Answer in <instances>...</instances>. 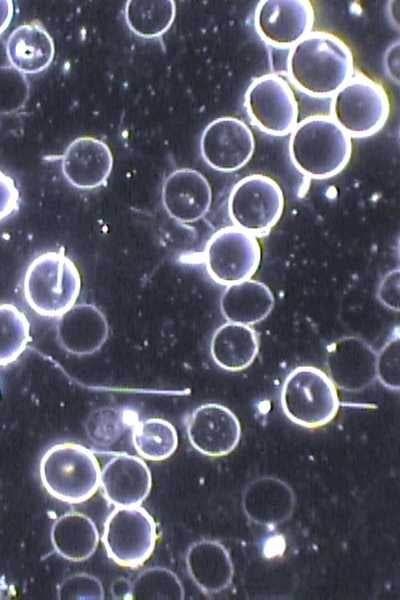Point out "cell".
<instances>
[{
  "label": "cell",
  "mask_w": 400,
  "mask_h": 600,
  "mask_svg": "<svg viewBox=\"0 0 400 600\" xmlns=\"http://www.w3.org/2000/svg\"><path fill=\"white\" fill-rule=\"evenodd\" d=\"M157 540L152 516L139 506L117 507L107 517L102 542L119 566L138 567L152 554Z\"/></svg>",
  "instance_id": "ba28073f"
},
{
  "label": "cell",
  "mask_w": 400,
  "mask_h": 600,
  "mask_svg": "<svg viewBox=\"0 0 400 600\" xmlns=\"http://www.w3.org/2000/svg\"><path fill=\"white\" fill-rule=\"evenodd\" d=\"M399 356V333L396 329L381 348L376 359L377 378L390 390L399 389Z\"/></svg>",
  "instance_id": "f546056e"
},
{
  "label": "cell",
  "mask_w": 400,
  "mask_h": 600,
  "mask_svg": "<svg viewBox=\"0 0 400 600\" xmlns=\"http://www.w3.org/2000/svg\"><path fill=\"white\" fill-rule=\"evenodd\" d=\"M228 214L235 225L253 236H264L280 220L284 195L279 184L269 176L248 175L232 188Z\"/></svg>",
  "instance_id": "52a82bcc"
},
{
  "label": "cell",
  "mask_w": 400,
  "mask_h": 600,
  "mask_svg": "<svg viewBox=\"0 0 400 600\" xmlns=\"http://www.w3.org/2000/svg\"><path fill=\"white\" fill-rule=\"evenodd\" d=\"M289 155L304 176L324 180L339 174L352 154L351 137L328 115H311L291 131Z\"/></svg>",
  "instance_id": "7a4b0ae2"
},
{
  "label": "cell",
  "mask_w": 400,
  "mask_h": 600,
  "mask_svg": "<svg viewBox=\"0 0 400 600\" xmlns=\"http://www.w3.org/2000/svg\"><path fill=\"white\" fill-rule=\"evenodd\" d=\"M376 359L377 353L365 340L356 336L339 338L327 348L328 376L342 390H364L377 378Z\"/></svg>",
  "instance_id": "4fadbf2b"
},
{
  "label": "cell",
  "mask_w": 400,
  "mask_h": 600,
  "mask_svg": "<svg viewBox=\"0 0 400 600\" xmlns=\"http://www.w3.org/2000/svg\"><path fill=\"white\" fill-rule=\"evenodd\" d=\"M389 113L386 90L365 75L352 76L331 101L332 119L354 138L377 133L385 125Z\"/></svg>",
  "instance_id": "8992f818"
},
{
  "label": "cell",
  "mask_w": 400,
  "mask_h": 600,
  "mask_svg": "<svg viewBox=\"0 0 400 600\" xmlns=\"http://www.w3.org/2000/svg\"><path fill=\"white\" fill-rule=\"evenodd\" d=\"M162 203L172 219L180 223H193L208 213L212 203V189L199 171L180 168L165 179Z\"/></svg>",
  "instance_id": "9a60e30c"
},
{
  "label": "cell",
  "mask_w": 400,
  "mask_h": 600,
  "mask_svg": "<svg viewBox=\"0 0 400 600\" xmlns=\"http://www.w3.org/2000/svg\"><path fill=\"white\" fill-rule=\"evenodd\" d=\"M314 9L307 0H261L254 12L255 31L268 45L291 48L314 25Z\"/></svg>",
  "instance_id": "7c38bea8"
},
{
  "label": "cell",
  "mask_w": 400,
  "mask_h": 600,
  "mask_svg": "<svg viewBox=\"0 0 400 600\" xmlns=\"http://www.w3.org/2000/svg\"><path fill=\"white\" fill-rule=\"evenodd\" d=\"M176 13L172 0H129L125 19L130 30L142 38L160 37L171 27Z\"/></svg>",
  "instance_id": "d4e9b609"
},
{
  "label": "cell",
  "mask_w": 400,
  "mask_h": 600,
  "mask_svg": "<svg viewBox=\"0 0 400 600\" xmlns=\"http://www.w3.org/2000/svg\"><path fill=\"white\" fill-rule=\"evenodd\" d=\"M151 473L139 457L119 454L100 473V484L106 500L116 507L139 506L151 489Z\"/></svg>",
  "instance_id": "2e32d148"
},
{
  "label": "cell",
  "mask_w": 400,
  "mask_h": 600,
  "mask_svg": "<svg viewBox=\"0 0 400 600\" xmlns=\"http://www.w3.org/2000/svg\"><path fill=\"white\" fill-rule=\"evenodd\" d=\"M260 260L261 247L256 237L236 227L215 232L204 250L206 270L220 285L251 279Z\"/></svg>",
  "instance_id": "9c48e42d"
},
{
  "label": "cell",
  "mask_w": 400,
  "mask_h": 600,
  "mask_svg": "<svg viewBox=\"0 0 400 600\" xmlns=\"http://www.w3.org/2000/svg\"><path fill=\"white\" fill-rule=\"evenodd\" d=\"M185 561L190 578L206 595L221 593L232 584L233 562L219 541L202 539L192 543Z\"/></svg>",
  "instance_id": "ffe728a7"
},
{
  "label": "cell",
  "mask_w": 400,
  "mask_h": 600,
  "mask_svg": "<svg viewBox=\"0 0 400 600\" xmlns=\"http://www.w3.org/2000/svg\"><path fill=\"white\" fill-rule=\"evenodd\" d=\"M274 302L273 293L266 284L248 279L225 288L220 309L228 322L250 326L266 319Z\"/></svg>",
  "instance_id": "7402d4cb"
},
{
  "label": "cell",
  "mask_w": 400,
  "mask_h": 600,
  "mask_svg": "<svg viewBox=\"0 0 400 600\" xmlns=\"http://www.w3.org/2000/svg\"><path fill=\"white\" fill-rule=\"evenodd\" d=\"M39 473L47 492L62 502L90 499L100 485V466L90 450L75 443H59L42 456Z\"/></svg>",
  "instance_id": "277c9868"
},
{
  "label": "cell",
  "mask_w": 400,
  "mask_h": 600,
  "mask_svg": "<svg viewBox=\"0 0 400 600\" xmlns=\"http://www.w3.org/2000/svg\"><path fill=\"white\" fill-rule=\"evenodd\" d=\"M24 296L31 309L43 317H59L77 301L81 275L63 252L48 251L28 266L23 282Z\"/></svg>",
  "instance_id": "3957f363"
},
{
  "label": "cell",
  "mask_w": 400,
  "mask_h": 600,
  "mask_svg": "<svg viewBox=\"0 0 400 600\" xmlns=\"http://www.w3.org/2000/svg\"><path fill=\"white\" fill-rule=\"evenodd\" d=\"M391 49V60L389 56L385 55V69L388 72L389 77L398 83L399 77V44L396 42L390 46Z\"/></svg>",
  "instance_id": "836d02e7"
},
{
  "label": "cell",
  "mask_w": 400,
  "mask_h": 600,
  "mask_svg": "<svg viewBox=\"0 0 400 600\" xmlns=\"http://www.w3.org/2000/svg\"><path fill=\"white\" fill-rule=\"evenodd\" d=\"M30 86L23 73L12 66H0V115L20 110L29 98Z\"/></svg>",
  "instance_id": "f1b7e54d"
},
{
  "label": "cell",
  "mask_w": 400,
  "mask_h": 600,
  "mask_svg": "<svg viewBox=\"0 0 400 600\" xmlns=\"http://www.w3.org/2000/svg\"><path fill=\"white\" fill-rule=\"evenodd\" d=\"M131 599H184L185 593L177 575L164 567H151L142 571L132 582Z\"/></svg>",
  "instance_id": "83f0119b"
},
{
  "label": "cell",
  "mask_w": 400,
  "mask_h": 600,
  "mask_svg": "<svg viewBox=\"0 0 400 600\" xmlns=\"http://www.w3.org/2000/svg\"><path fill=\"white\" fill-rule=\"evenodd\" d=\"M30 340L26 315L13 304H0V366L16 361Z\"/></svg>",
  "instance_id": "4316f807"
},
{
  "label": "cell",
  "mask_w": 400,
  "mask_h": 600,
  "mask_svg": "<svg viewBox=\"0 0 400 600\" xmlns=\"http://www.w3.org/2000/svg\"><path fill=\"white\" fill-rule=\"evenodd\" d=\"M379 301L387 308L398 311L399 308V270L390 271L378 287Z\"/></svg>",
  "instance_id": "d6a6232c"
},
{
  "label": "cell",
  "mask_w": 400,
  "mask_h": 600,
  "mask_svg": "<svg viewBox=\"0 0 400 600\" xmlns=\"http://www.w3.org/2000/svg\"><path fill=\"white\" fill-rule=\"evenodd\" d=\"M109 326L105 315L93 304L80 303L59 316L56 336L67 352L84 356L98 351L106 342Z\"/></svg>",
  "instance_id": "ac0fdd59"
},
{
  "label": "cell",
  "mask_w": 400,
  "mask_h": 600,
  "mask_svg": "<svg viewBox=\"0 0 400 600\" xmlns=\"http://www.w3.org/2000/svg\"><path fill=\"white\" fill-rule=\"evenodd\" d=\"M191 445L201 454L222 457L232 452L241 438V426L236 415L217 403L197 407L187 423Z\"/></svg>",
  "instance_id": "5bb4252c"
},
{
  "label": "cell",
  "mask_w": 400,
  "mask_h": 600,
  "mask_svg": "<svg viewBox=\"0 0 400 600\" xmlns=\"http://www.w3.org/2000/svg\"><path fill=\"white\" fill-rule=\"evenodd\" d=\"M255 150L254 135L242 120L223 116L210 122L202 132L200 151L214 170L235 172L244 167Z\"/></svg>",
  "instance_id": "8fae6325"
},
{
  "label": "cell",
  "mask_w": 400,
  "mask_h": 600,
  "mask_svg": "<svg viewBox=\"0 0 400 600\" xmlns=\"http://www.w3.org/2000/svg\"><path fill=\"white\" fill-rule=\"evenodd\" d=\"M19 190L12 177L0 170V220L11 215L18 207Z\"/></svg>",
  "instance_id": "1f68e13d"
},
{
  "label": "cell",
  "mask_w": 400,
  "mask_h": 600,
  "mask_svg": "<svg viewBox=\"0 0 400 600\" xmlns=\"http://www.w3.org/2000/svg\"><path fill=\"white\" fill-rule=\"evenodd\" d=\"M13 12L14 7L11 0H0V35L11 23Z\"/></svg>",
  "instance_id": "e575fe53"
},
{
  "label": "cell",
  "mask_w": 400,
  "mask_h": 600,
  "mask_svg": "<svg viewBox=\"0 0 400 600\" xmlns=\"http://www.w3.org/2000/svg\"><path fill=\"white\" fill-rule=\"evenodd\" d=\"M132 441L138 454L151 461L169 458L178 446L175 427L161 418H150L137 423L133 429Z\"/></svg>",
  "instance_id": "484cf974"
},
{
  "label": "cell",
  "mask_w": 400,
  "mask_h": 600,
  "mask_svg": "<svg viewBox=\"0 0 400 600\" xmlns=\"http://www.w3.org/2000/svg\"><path fill=\"white\" fill-rule=\"evenodd\" d=\"M61 166L64 177L71 185L90 190L106 182L113 167V156L102 140L82 136L67 146Z\"/></svg>",
  "instance_id": "e0dca14e"
},
{
  "label": "cell",
  "mask_w": 400,
  "mask_h": 600,
  "mask_svg": "<svg viewBox=\"0 0 400 600\" xmlns=\"http://www.w3.org/2000/svg\"><path fill=\"white\" fill-rule=\"evenodd\" d=\"M54 550L63 558L83 561L95 552L99 533L95 523L85 514L68 512L60 516L51 529Z\"/></svg>",
  "instance_id": "cb8c5ba5"
},
{
  "label": "cell",
  "mask_w": 400,
  "mask_h": 600,
  "mask_svg": "<svg viewBox=\"0 0 400 600\" xmlns=\"http://www.w3.org/2000/svg\"><path fill=\"white\" fill-rule=\"evenodd\" d=\"M6 54L13 68L23 74L42 72L55 55L53 39L38 21L16 27L6 41Z\"/></svg>",
  "instance_id": "44dd1931"
},
{
  "label": "cell",
  "mask_w": 400,
  "mask_h": 600,
  "mask_svg": "<svg viewBox=\"0 0 400 600\" xmlns=\"http://www.w3.org/2000/svg\"><path fill=\"white\" fill-rule=\"evenodd\" d=\"M244 106L251 122L266 134L285 136L297 125L296 97L279 75L265 74L254 79L245 92Z\"/></svg>",
  "instance_id": "30bf717a"
},
{
  "label": "cell",
  "mask_w": 400,
  "mask_h": 600,
  "mask_svg": "<svg viewBox=\"0 0 400 600\" xmlns=\"http://www.w3.org/2000/svg\"><path fill=\"white\" fill-rule=\"evenodd\" d=\"M295 504L292 488L272 476H262L251 481L242 496V506L247 518L268 527L287 521L294 512Z\"/></svg>",
  "instance_id": "d6986e66"
},
{
  "label": "cell",
  "mask_w": 400,
  "mask_h": 600,
  "mask_svg": "<svg viewBox=\"0 0 400 600\" xmlns=\"http://www.w3.org/2000/svg\"><path fill=\"white\" fill-rule=\"evenodd\" d=\"M259 338L248 326L227 322L217 328L210 343L213 361L220 368L236 372L249 367L257 357Z\"/></svg>",
  "instance_id": "603a6c76"
},
{
  "label": "cell",
  "mask_w": 400,
  "mask_h": 600,
  "mask_svg": "<svg viewBox=\"0 0 400 600\" xmlns=\"http://www.w3.org/2000/svg\"><path fill=\"white\" fill-rule=\"evenodd\" d=\"M280 403L289 420L309 429L330 423L340 407L336 386L325 372L313 366L296 367L286 376Z\"/></svg>",
  "instance_id": "5b68a950"
},
{
  "label": "cell",
  "mask_w": 400,
  "mask_h": 600,
  "mask_svg": "<svg viewBox=\"0 0 400 600\" xmlns=\"http://www.w3.org/2000/svg\"><path fill=\"white\" fill-rule=\"evenodd\" d=\"M59 599H103L101 582L94 576L79 573L65 579L58 588Z\"/></svg>",
  "instance_id": "4dcf8cb0"
},
{
  "label": "cell",
  "mask_w": 400,
  "mask_h": 600,
  "mask_svg": "<svg viewBox=\"0 0 400 600\" xmlns=\"http://www.w3.org/2000/svg\"><path fill=\"white\" fill-rule=\"evenodd\" d=\"M287 73L299 91L315 98L333 97L352 78L354 57L338 36L312 31L289 49Z\"/></svg>",
  "instance_id": "6da1fadb"
}]
</instances>
